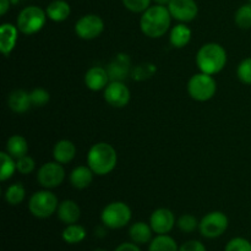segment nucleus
Here are the masks:
<instances>
[{
    "label": "nucleus",
    "instance_id": "17",
    "mask_svg": "<svg viewBox=\"0 0 251 251\" xmlns=\"http://www.w3.org/2000/svg\"><path fill=\"white\" fill-rule=\"evenodd\" d=\"M56 215H58L59 220L65 223L66 226L77 223V221L81 217L80 206L73 200H64L59 203Z\"/></svg>",
    "mask_w": 251,
    "mask_h": 251
},
{
    "label": "nucleus",
    "instance_id": "12",
    "mask_svg": "<svg viewBox=\"0 0 251 251\" xmlns=\"http://www.w3.org/2000/svg\"><path fill=\"white\" fill-rule=\"evenodd\" d=\"M167 7L172 17L180 22L193 21L199 12L195 0H171Z\"/></svg>",
    "mask_w": 251,
    "mask_h": 251
},
{
    "label": "nucleus",
    "instance_id": "30",
    "mask_svg": "<svg viewBox=\"0 0 251 251\" xmlns=\"http://www.w3.org/2000/svg\"><path fill=\"white\" fill-rule=\"evenodd\" d=\"M199 221L198 218L194 215H190V213H185V215H181L180 217L176 221V225H178V228L183 233H193L195 232L196 228H199Z\"/></svg>",
    "mask_w": 251,
    "mask_h": 251
},
{
    "label": "nucleus",
    "instance_id": "2",
    "mask_svg": "<svg viewBox=\"0 0 251 251\" xmlns=\"http://www.w3.org/2000/svg\"><path fill=\"white\" fill-rule=\"evenodd\" d=\"M118 163V154L114 147L107 142L93 145L87 153V166L96 176L112 173Z\"/></svg>",
    "mask_w": 251,
    "mask_h": 251
},
{
    "label": "nucleus",
    "instance_id": "41",
    "mask_svg": "<svg viewBox=\"0 0 251 251\" xmlns=\"http://www.w3.org/2000/svg\"><path fill=\"white\" fill-rule=\"evenodd\" d=\"M93 251H108V250H105V249H100V248H98V249H95Z\"/></svg>",
    "mask_w": 251,
    "mask_h": 251
},
{
    "label": "nucleus",
    "instance_id": "33",
    "mask_svg": "<svg viewBox=\"0 0 251 251\" xmlns=\"http://www.w3.org/2000/svg\"><path fill=\"white\" fill-rule=\"evenodd\" d=\"M154 73H156V68H154V65L146 63V64H141V65H139L137 68H135L134 70H132L131 75L135 80L141 81V80H146V78L151 77Z\"/></svg>",
    "mask_w": 251,
    "mask_h": 251
},
{
    "label": "nucleus",
    "instance_id": "25",
    "mask_svg": "<svg viewBox=\"0 0 251 251\" xmlns=\"http://www.w3.org/2000/svg\"><path fill=\"white\" fill-rule=\"evenodd\" d=\"M86 235H87V232H86L85 228L77 223L68 225L61 233V238L68 244H78V243L85 240Z\"/></svg>",
    "mask_w": 251,
    "mask_h": 251
},
{
    "label": "nucleus",
    "instance_id": "34",
    "mask_svg": "<svg viewBox=\"0 0 251 251\" xmlns=\"http://www.w3.org/2000/svg\"><path fill=\"white\" fill-rule=\"evenodd\" d=\"M225 251H251V243L242 237L233 238L227 243Z\"/></svg>",
    "mask_w": 251,
    "mask_h": 251
},
{
    "label": "nucleus",
    "instance_id": "13",
    "mask_svg": "<svg viewBox=\"0 0 251 251\" xmlns=\"http://www.w3.org/2000/svg\"><path fill=\"white\" fill-rule=\"evenodd\" d=\"M150 226L156 234H168L176 226V216L169 208H157L150 217Z\"/></svg>",
    "mask_w": 251,
    "mask_h": 251
},
{
    "label": "nucleus",
    "instance_id": "1",
    "mask_svg": "<svg viewBox=\"0 0 251 251\" xmlns=\"http://www.w3.org/2000/svg\"><path fill=\"white\" fill-rule=\"evenodd\" d=\"M172 15L168 7L163 5H153L142 12L140 19V28L145 36L150 38H159L164 36L171 27Z\"/></svg>",
    "mask_w": 251,
    "mask_h": 251
},
{
    "label": "nucleus",
    "instance_id": "37",
    "mask_svg": "<svg viewBox=\"0 0 251 251\" xmlns=\"http://www.w3.org/2000/svg\"><path fill=\"white\" fill-rule=\"evenodd\" d=\"M179 251H207L205 245L200 240H188L181 247H179Z\"/></svg>",
    "mask_w": 251,
    "mask_h": 251
},
{
    "label": "nucleus",
    "instance_id": "23",
    "mask_svg": "<svg viewBox=\"0 0 251 251\" xmlns=\"http://www.w3.org/2000/svg\"><path fill=\"white\" fill-rule=\"evenodd\" d=\"M191 36H193L191 29L186 25L179 24L172 28L169 33V42L174 48H184L191 41Z\"/></svg>",
    "mask_w": 251,
    "mask_h": 251
},
{
    "label": "nucleus",
    "instance_id": "9",
    "mask_svg": "<svg viewBox=\"0 0 251 251\" xmlns=\"http://www.w3.org/2000/svg\"><path fill=\"white\" fill-rule=\"evenodd\" d=\"M104 29V22L98 15L87 14L76 21L75 33L85 41H92L100 37Z\"/></svg>",
    "mask_w": 251,
    "mask_h": 251
},
{
    "label": "nucleus",
    "instance_id": "10",
    "mask_svg": "<svg viewBox=\"0 0 251 251\" xmlns=\"http://www.w3.org/2000/svg\"><path fill=\"white\" fill-rule=\"evenodd\" d=\"M65 179V171L58 162H47L37 172V180L44 189H54L61 185Z\"/></svg>",
    "mask_w": 251,
    "mask_h": 251
},
{
    "label": "nucleus",
    "instance_id": "27",
    "mask_svg": "<svg viewBox=\"0 0 251 251\" xmlns=\"http://www.w3.org/2000/svg\"><path fill=\"white\" fill-rule=\"evenodd\" d=\"M0 161H1V169H0V180L6 181L7 179L14 176L17 171L16 161L12 156H10L6 151L0 153Z\"/></svg>",
    "mask_w": 251,
    "mask_h": 251
},
{
    "label": "nucleus",
    "instance_id": "32",
    "mask_svg": "<svg viewBox=\"0 0 251 251\" xmlns=\"http://www.w3.org/2000/svg\"><path fill=\"white\" fill-rule=\"evenodd\" d=\"M29 97H31L32 105H36V107H43L50 100V95H49L48 91L42 87H37L32 90L29 92Z\"/></svg>",
    "mask_w": 251,
    "mask_h": 251
},
{
    "label": "nucleus",
    "instance_id": "7",
    "mask_svg": "<svg viewBox=\"0 0 251 251\" xmlns=\"http://www.w3.org/2000/svg\"><path fill=\"white\" fill-rule=\"evenodd\" d=\"M58 198L48 189V190L37 191L31 196L28 202V210L34 217L44 220V218H48L54 215L58 210Z\"/></svg>",
    "mask_w": 251,
    "mask_h": 251
},
{
    "label": "nucleus",
    "instance_id": "29",
    "mask_svg": "<svg viewBox=\"0 0 251 251\" xmlns=\"http://www.w3.org/2000/svg\"><path fill=\"white\" fill-rule=\"evenodd\" d=\"M234 21L239 28H251V2L242 5V6L237 10V12H235L234 15Z\"/></svg>",
    "mask_w": 251,
    "mask_h": 251
},
{
    "label": "nucleus",
    "instance_id": "31",
    "mask_svg": "<svg viewBox=\"0 0 251 251\" xmlns=\"http://www.w3.org/2000/svg\"><path fill=\"white\" fill-rule=\"evenodd\" d=\"M237 76L244 85H251V58H245L237 68Z\"/></svg>",
    "mask_w": 251,
    "mask_h": 251
},
{
    "label": "nucleus",
    "instance_id": "36",
    "mask_svg": "<svg viewBox=\"0 0 251 251\" xmlns=\"http://www.w3.org/2000/svg\"><path fill=\"white\" fill-rule=\"evenodd\" d=\"M123 4L131 12H144L150 7L151 0H123Z\"/></svg>",
    "mask_w": 251,
    "mask_h": 251
},
{
    "label": "nucleus",
    "instance_id": "20",
    "mask_svg": "<svg viewBox=\"0 0 251 251\" xmlns=\"http://www.w3.org/2000/svg\"><path fill=\"white\" fill-rule=\"evenodd\" d=\"M93 173L88 166H78L70 173V183L75 189L82 190L88 188L93 181Z\"/></svg>",
    "mask_w": 251,
    "mask_h": 251
},
{
    "label": "nucleus",
    "instance_id": "5",
    "mask_svg": "<svg viewBox=\"0 0 251 251\" xmlns=\"http://www.w3.org/2000/svg\"><path fill=\"white\" fill-rule=\"evenodd\" d=\"M47 12L36 5H29L21 10L17 16L16 26L24 34H34L41 31L46 25Z\"/></svg>",
    "mask_w": 251,
    "mask_h": 251
},
{
    "label": "nucleus",
    "instance_id": "19",
    "mask_svg": "<svg viewBox=\"0 0 251 251\" xmlns=\"http://www.w3.org/2000/svg\"><path fill=\"white\" fill-rule=\"evenodd\" d=\"M76 156V146L70 140H60L53 149V157L60 164L70 163Z\"/></svg>",
    "mask_w": 251,
    "mask_h": 251
},
{
    "label": "nucleus",
    "instance_id": "38",
    "mask_svg": "<svg viewBox=\"0 0 251 251\" xmlns=\"http://www.w3.org/2000/svg\"><path fill=\"white\" fill-rule=\"evenodd\" d=\"M114 251H141V249L135 243H123L115 248Z\"/></svg>",
    "mask_w": 251,
    "mask_h": 251
},
{
    "label": "nucleus",
    "instance_id": "11",
    "mask_svg": "<svg viewBox=\"0 0 251 251\" xmlns=\"http://www.w3.org/2000/svg\"><path fill=\"white\" fill-rule=\"evenodd\" d=\"M104 100L114 108H123L130 102V90L123 81H110L104 88Z\"/></svg>",
    "mask_w": 251,
    "mask_h": 251
},
{
    "label": "nucleus",
    "instance_id": "16",
    "mask_svg": "<svg viewBox=\"0 0 251 251\" xmlns=\"http://www.w3.org/2000/svg\"><path fill=\"white\" fill-rule=\"evenodd\" d=\"M19 38V28L11 24H2L0 26V50L7 56L16 47Z\"/></svg>",
    "mask_w": 251,
    "mask_h": 251
},
{
    "label": "nucleus",
    "instance_id": "22",
    "mask_svg": "<svg viewBox=\"0 0 251 251\" xmlns=\"http://www.w3.org/2000/svg\"><path fill=\"white\" fill-rule=\"evenodd\" d=\"M152 230L151 226L145 222H136L129 228V237L132 243L135 244H147L152 240Z\"/></svg>",
    "mask_w": 251,
    "mask_h": 251
},
{
    "label": "nucleus",
    "instance_id": "39",
    "mask_svg": "<svg viewBox=\"0 0 251 251\" xmlns=\"http://www.w3.org/2000/svg\"><path fill=\"white\" fill-rule=\"evenodd\" d=\"M10 7V0H0V15L4 16Z\"/></svg>",
    "mask_w": 251,
    "mask_h": 251
},
{
    "label": "nucleus",
    "instance_id": "6",
    "mask_svg": "<svg viewBox=\"0 0 251 251\" xmlns=\"http://www.w3.org/2000/svg\"><path fill=\"white\" fill-rule=\"evenodd\" d=\"M217 91V82L212 75L199 73L191 76L188 82V93L193 100L198 102H207Z\"/></svg>",
    "mask_w": 251,
    "mask_h": 251
},
{
    "label": "nucleus",
    "instance_id": "28",
    "mask_svg": "<svg viewBox=\"0 0 251 251\" xmlns=\"http://www.w3.org/2000/svg\"><path fill=\"white\" fill-rule=\"evenodd\" d=\"M25 196H26V190L24 185L20 183L12 184L5 191V200L9 205L12 206L20 205L25 200Z\"/></svg>",
    "mask_w": 251,
    "mask_h": 251
},
{
    "label": "nucleus",
    "instance_id": "15",
    "mask_svg": "<svg viewBox=\"0 0 251 251\" xmlns=\"http://www.w3.org/2000/svg\"><path fill=\"white\" fill-rule=\"evenodd\" d=\"M109 75H108L107 69L102 66H93L86 73L85 75V85L88 90L97 92V91L104 90L109 83Z\"/></svg>",
    "mask_w": 251,
    "mask_h": 251
},
{
    "label": "nucleus",
    "instance_id": "18",
    "mask_svg": "<svg viewBox=\"0 0 251 251\" xmlns=\"http://www.w3.org/2000/svg\"><path fill=\"white\" fill-rule=\"evenodd\" d=\"M7 105L10 109L19 114H24L31 108L32 102L29 93L25 90H15L12 91L7 98Z\"/></svg>",
    "mask_w": 251,
    "mask_h": 251
},
{
    "label": "nucleus",
    "instance_id": "21",
    "mask_svg": "<svg viewBox=\"0 0 251 251\" xmlns=\"http://www.w3.org/2000/svg\"><path fill=\"white\" fill-rule=\"evenodd\" d=\"M47 16L54 22H63L70 16L71 7L65 0H54L47 6Z\"/></svg>",
    "mask_w": 251,
    "mask_h": 251
},
{
    "label": "nucleus",
    "instance_id": "42",
    "mask_svg": "<svg viewBox=\"0 0 251 251\" xmlns=\"http://www.w3.org/2000/svg\"><path fill=\"white\" fill-rule=\"evenodd\" d=\"M249 1H250V2H251V0H249Z\"/></svg>",
    "mask_w": 251,
    "mask_h": 251
},
{
    "label": "nucleus",
    "instance_id": "26",
    "mask_svg": "<svg viewBox=\"0 0 251 251\" xmlns=\"http://www.w3.org/2000/svg\"><path fill=\"white\" fill-rule=\"evenodd\" d=\"M149 251H179V247L168 234H157V237L150 242Z\"/></svg>",
    "mask_w": 251,
    "mask_h": 251
},
{
    "label": "nucleus",
    "instance_id": "24",
    "mask_svg": "<svg viewBox=\"0 0 251 251\" xmlns=\"http://www.w3.org/2000/svg\"><path fill=\"white\" fill-rule=\"evenodd\" d=\"M6 152L19 159L28 153V142L21 135H12L6 141Z\"/></svg>",
    "mask_w": 251,
    "mask_h": 251
},
{
    "label": "nucleus",
    "instance_id": "40",
    "mask_svg": "<svg viewBox=\"0 0 251 251\" xmlns=\"http://www.w3.org/2000/svg\"><path fill=\"white\" fill-rule=\"evenodd\" d=\"M154 2H156L157 5H163V6H168V4H169V1H171V0H153Z\"/></svg>",
    "mask_w": 251,
    "mask_h": 251
},
{
    "label": "nucleus",
    "instance_id": "35",
    "mask_svg": "<svg viewBox=\"0 0 251 251\" xmlns=\"http://www.w3.org/2000/svg\"><path fill=\"white\" fill-rule=\"evenodd\" d=\"M16 167L17 172H20L24 176H27V174L32 173L36 168V163H34V159L32 158L31 156L26 154V156L21 157V158L16 159Z\"/></svg>",
    "mask_w": 251,
    "mask_h": 251
},
{
    "label": "nucleus",
    "instance_id": "3",
    "mask_svg": "<svg viewBox=\"0 0 251 251\" xmlns=\"http://www.w3.org/2000/svg\"><path fill=\"white\" fill-rule=\"evenodd\" d=\"M227 64L226 49L218 43H206L196 54V65L201 73L216 75L225 69Z\"/></svg>",
    "mask_w": 251,
    "mask_h": 251
},
{
    "label": "nucleus",
    "instance_id": "8",
    "mask_svg": "<svg viewBox=\"0 0 251 251\" xmlns=\"http://www.w3.org/2000/svg\"><path fill=\"white\" fill-rule=\"evenodd\" d=\"M229 226V220L226 216V213L221 211H212L203 216L202 220L199 223V230L201 235L207 239H216L221 235L225 234L226 230Z\"/></svg>",
    "mask_w": 251,
    "mask_h": 251
},
{
    "label": "nucleus",
    "instance_id": "4",
    "mask_svg": "<svg viewBox=\"0 0 251 251\" xmlns=\"http://www.w3.org/2000/svg\"><path fill=\"white\" fill-rule=\"evenodd\" d=\"M131 208L122 201L110 202L103 208L100 220L104 227L109 229H122L131 221Z\"/></svg>",
    "mask_w": 251,
    "mask_h": 251
},
{
    "label": "nucleus",
    "instance_id": "14",
    "mask_svg": "<svg viewBox=\"0 0 251 251\" xmlns=\"http://www.w3.org/2000/svg\"><path fill=\"white\" fill-rule=\"evenodd\" d=\"M130 66H131V61H130L129 55H126L124 53L118 54L114 58V60L107 68L109 80L123 81L124 82V80L130 74Z\"/></svg>",
    "mask_w": 251,
    "mask_h": 251
}]
</instances>
